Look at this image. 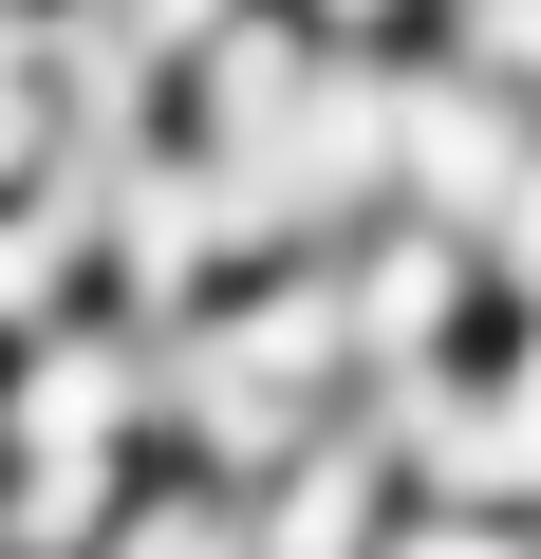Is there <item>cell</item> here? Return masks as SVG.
<instances>
[{
  "label": "cell",
  "mask_w": 541,
  "mask_h": 559,
  "mask_svg": "<svg viewBox=\"0 0 541 559\" xmlns=\"http://www.w3.org/2000/svg\"><path fill=\"white\" fill-rule=\"evenodd\" d=\"M374 559H541V503H485V485H411Z\"/></svg>",
  "instance_id": "obj_1"
},
{
  "label": "cell",
  "mask_w": 541,
  "mask_h": 559,
  "mask_svg": "<svg viewBox=\"0 0 541 559\" xmlns=\"http://www.w3.org/2000/svg\"><path fill=\"white\" fill-rule=\"evenodd\" d=\"M281 20H318V38H355V57H430L448 0H281Z\"/></svg>",
  "instance_id": "obj_2"
}]
</instances>
